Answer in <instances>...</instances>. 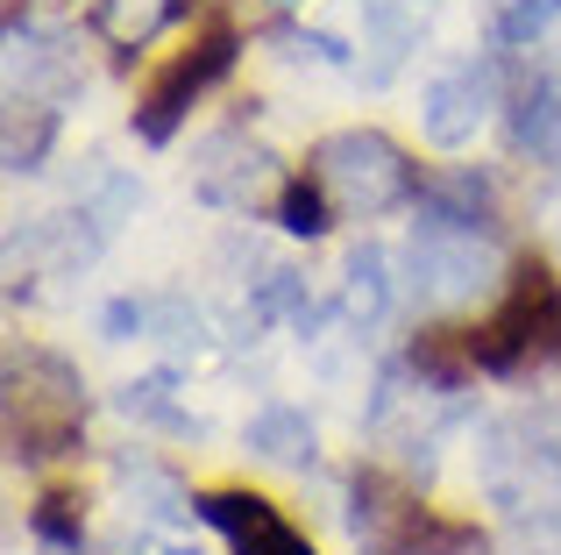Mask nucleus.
I'll return each instance as SVG.
<instances>
[{"label": "nucleus", "instance_id": "f257e3e1", "mask_svg": "<svg viewBox=\"0 0 561 555\" xmlns=\"http://www.w3.org/2000/svg\"><path fill=\"white\" fill-rule=\"evenodd\" d=\"M398 285L420 299V314H462V306L491 299L497 292V250L483 228L469 222H448V214H420V228H412L405 257H398Z\"/></svg>", "mask_w": 561, "mask_h": 555}, {"label": "nucleus", "instance_id": "f03ea898", "mask_svg": "<svg viewBox=\"0 0 561 555\" xmlns=\"http://www.w3.org/2000/svg\"><path fill=\"white\" fill-rule=\"evenodd\" d=\"M313 185L334 200V207L377 222V214H391V207L412 200V165H405V150H398L391 136H377V128H334V136L313 143Z\"/></svg>", "mask_w": 561, "mask_h": 555}, {"label": "nucleus", "instance_id": "7ed1b4c3", "mask_svg": "<svg viewBox=\"0 0 561 555\" xmlns=\"http://www.w3.org/2000/svg\"><path fill=\"white\" fill-rule=\"evenodd\" d=\"M8 420H14V456H65L85 428V377L65 356H28L8 363Z\"/></svg>", "mask_w": 561, "mask_h": 555}, {"label": "nucleus", "instance_id": "20e7f679", "mask_svg": "<svg viewBox=\"0 0 561 555\" xmlns=\"http://www.w3.org/2000/svg\"><path fill=\"white\" fill-rule=\"evenodd\" d=\"M554 349H561V285L548 271H519L497 299V314L469 328V356L483 371H519V363L554 356Z\"/></svg>", "mask_w": 561, "mask_h": 555}, {"label": "nucleus", "instance_id": "39448f33", "mask_svg": "<svg viewBox=\"0 0 561 555\" xmlns=\"http://www.w3.org/2000/svg\"><path fill=\"white\" fill-rule=\"evenodd\" d=\"M497 107V71L477 65V57H462V65L434 71L420 93V136L434 143V150H469V143L483 136V122H491Z\"/></svg>", "mask_w": 561, "mask_h": 555}, {"label": "nucleus", "instance_id": "423d86ee", "mask_svg": "<svg viewBox=\"0 0 561 555\" xmlns=\"http://www.w3.org/2000/svg\"><path fill=\"white\" fill-rule=\"evenodd\" d=\"M228 65H234V36H228V29L199 36L185 57H171V71L150 86V93H142V107H136V136H142V143H171V136H179V122H185V107H192V100H199Z\"/></svg>", "mask_w": 561, "mask_h": 555}, {"label": "nucleus", "instance_id": "0eeeda50", "mask_svg": "<svg viewBox=\"0 0 561 555\" xmlns=\"http://www.w3.org/2000/svg\"><path fill=\"white\" fill-rule=\"evenodd\" d=\"M192 506L228 534L234 555H313V542H306L271 499H256V491H206V499H192Z\"/></svg>", "mask_w": 561, "mask_h": 555}, {"label": "nucleus", "instance_id": "6e6552de", "mask_svg": "<svg viewBox=\"0 0 561 555\" xmlns=\"http://www.w3.org/2000/svg\"><path fill=\"white\" fill-rule=\"evenodd\" d=\"M192 185H199V200H214V207H256L263 193L277 185V157L263 150V143H242V136H214L199 150V171H192Z\"/></svg>", "mask_w": 561, "mask_h": 555}, {"label": "nucleus", "instance_id": "1a4fd4ad", "mask_svg": "<svg viewBox=\"0 0 561 555\" xmlns=\"http://www.w3.org/2000/svg\"><path fill=\"white\" fill-rule=\"evenodd\" d=\"M348 528H356V548L398 555L412 542V528H420V506H412L405 491H391L383 477H356V513H348Z\"/></svg>", "mask_w": 561, "mask_h": 555}, {"label": "nucleus", "instance_id": "9d476101", "mask_svg": "<svg viewBox=\"0 0 561 555\" xmlns=\"http://www.w3.org/2000/svg\"><path fill=\"white\" fill-rule=\"evenodd\" d=\"M242 449L263 456V463H277V471H306V463L320 456V428H313L306 406H263L242 428Z\"/></svg>", "mask_w": 561, "mask_h": 555}, {"label": "nucleus", "instance_id": "9b49d317", "mask_svg": "<svg viewBox=\"0 0 561 555\" xmlns=\"http://www.w3.org/2000/svg\"><path fill=\"white\" fill-rule=\"evenodd\" d=\"M356 14H363V50H377L370 79H391L420 50V8L412 0H356Z\"/></svg>", "mask_w": 561, "mask_h": 555}, {"label": "nucleus", "instance_id": "f8f14e48", "mask_svg": "<svg viewBox=\"0 0 561 555\" xmlns=\"http://www.w3.org/2000/svg\"><path fill=\"white\" fill-rule=\"evenodd\" d=\"M512 150L561 171V86H526L512 107Z\"/></svg>", "mask_w": 561, "mask_h": 555}, {"label": "nucleus", "instance_id": "ddd939ff", "mask_svg": "<svg viewBox=\"0 0 561 555\" xmlns=\"http://www.w3.org/2000/svg\"><path fill=\"white\" fill-rule=\"evenodd\" d=\"M391 299H398L391 257H383V250H356V257H348V285H342V314L356 320V328H377V320L391 314Z\"/></svg>", "mask_w": 561, "mask_h": 555}, {"label": "nucleus", "instance_id": "4468645a", "mask_svg": "<svg viewBox=\"0 0 561 555\" xmlns=\"http://www.w3.org/2000/svg\"><path fill=\"white\" fill-rule=\"evenodd\" d=\"M179 8H185V0H100L93 22H100V36H107V43L142 50V43H150L164 22H179Z\"/></svg>", "mask_w": 561, "mask_h": 555}, {"label": "nucleus", "instance_id": "2eb2a0df", "mask_svg": "<svg viewBox=\"0 0 561 555\" xmlns=\"http://www.w3.org/2000/svg\"><path fill=\"white\" fill-rule=\"evenodd\" d=\"M561 22V0H505L497 8V36L505 43H540Z\"/></svg>", "mask_w": 561, "mask_h": 555}, {"label": "nucleus", "instance_id": "dca6fc26", "mask_svg": "<svg viewBox=\"0 0 561 555\" xmlns=\"http://www.w3.org/2000/svg\"><path fill=\"white\" fill-rule=\"evenodd\" d=\"M277 222H285V236H328V193L320 185H285V200H277Z\"/></svg>", "mask_w": 561, "mask_h": 555}, {"label": "nucleus", "instance_id": "f3484780", "mask_svg": "<svg viewBox=\"0 0 561 555\" xmlns=\"http://www.w3.org/2000/svg\"><path fill=\"white\" fill-rule=\"evenodd\" d=\"M512 555H561V513H534L519 528V542H512Z\"/></svg>", "mask_w": 561, "mask_h": 555}, {"label": "nucleus", "instance_id": "a211bd4d", "mask_svg": "<svg viewBox=\"0 0 561 555\" xmlns=\"http://www.w3.org/2000/svg\"><path fill=\"white\" fill-rule=\"evenodd\" d=\"M142 555H199V548H192V542H150Z\"/></svg>", "mask_w": 561, "mask_h": 555}, {"label": "nucleus", "instance_id": "6ab92c4d", "mask_svg": "<svg viewBox=\"0 0 561 555\" xmlns=\"http://www.w3.org/2000/svg\"><path fill=\"white\" fill-rule=\"evenodd\" d=\"M57 555H85V548H57Z\"/></svg>", "mask_w": 561, "mask_h": 555}]
</instances>
